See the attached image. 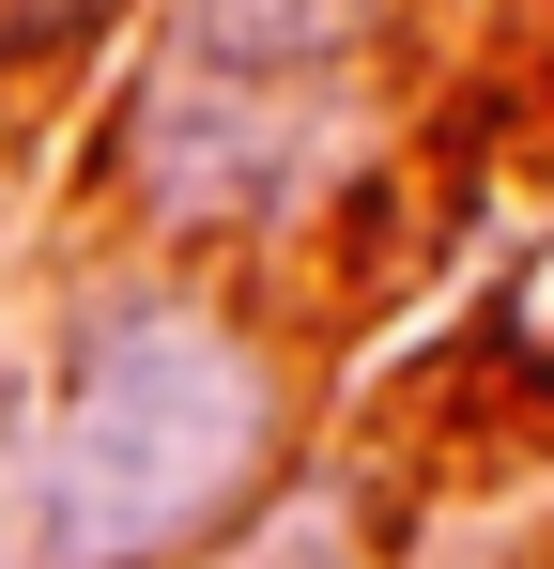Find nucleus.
<instances>
[{
    "instance_id": "obj_1",
    "label": "nucleus",
    "mask_w": 554,
    "mask_h": 569,
    "mask_svg": "<svg viewBox=\"0 0 554 569\" xmlns=\"http://www.w3.org/2000/svg\"><path fill=\"white\" fill-rule=\"evenodd\" d=\"M277 447V355L216 292H108L62 385L0 447V569H155L247 508Z\"/></svg>"
}]
</instances>
